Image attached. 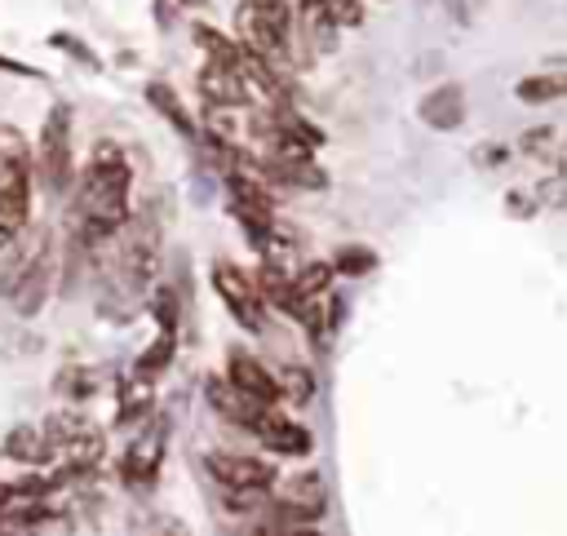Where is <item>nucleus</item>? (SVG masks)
I'll return each instance as SVG.
<instances>
[{
    "mask_svg": "<svg viewBox=\"0 0 567 536\" xmlns=\"http://www.w3.org/2000/svg\"><path fill=\"white\" fill-rule=\"evenodd\" d=\"M31 146L18 128H0V248L13 244L31 217Z\"/></svg>",
    "mask_w": 567,
    "mask_h": 536,
    "instance_id": "nucleus-2",
    "label": "nucleus"
},
{
    "mask_svg": "<svg viewBox=\"0 0 567 536\" xmlns=\"http://www.w3.org/2000/svg\"><path fill=\"white\" fill-rule=\"evenodd\" d=\"M226 377L239 385V390H248L252 399H261V403H279V385H275V372L257 359V354H248V350H230V359H226Z\"/></svg>",
    "mask_w": 567,
    "mask_h": 536,
    "instance_id": "nucleus-9",
    "label": "nucleus"
},
{
    "mask_svg": "<svg viewBox=\"0 0 567 536\" xmlns=\"http://www.w3.org/2000/svg\"><path fill=\"white\" fill-rule=\"evenodd\" d=\"M128 186H133V173L120 146L97 142L80 177V195H75V217H80L84 239H106L128 221Z\"/></svg>",
    "mask_w": 567,
    "mask_h": 536,
    "instance_id": "nucleus-1",
    "label": "nucleus"
},
{
    "mask_svg": "<svg viewBox=\"0 0 567 536\" xmlns=\"http://www.w3.org/2000/svg\"><path fill=\"white\" fill-rule=\"evenodd\" d=\"M279 40H288L292 44V9H288V0H244Z\"/></svg>",
    "mask_w": 567,
    "mask_h": 536,
    "instance_id": "nucleus-20",
    "label": "nucleus"
},
{
    "mask_svg": "<svg viewBox=\"0 0 567 536\" xmlns=\"http://www.w3.org/2000/svg\"><path fill=\"white\" fill-rule=\"evenodd\" d=\"M213 288L221 297V306L235 315V323H244L248 332H261L266 328V297L257 288V279L248 270H239L235 261H213Z\"/></svg>",
    "mask_w": 567,
    "mask_h": 536,
    "instance_id": "nucleus-4",
    "label": "nucleus"
},
{
    "mask_svg": "<svg viewBox=\"0 0 567 536\" xmlns=\"http://www.w3.org/2000/svg\"><path fill=\"white\" fill-rule=\"evenodd\" d=\"M40 177L49 195H66L71 186V106L53 102L40 128Z\"/></svg>",
    "mask_w": 567,
    "mask_h": 536,
    "instance_id": "nucleus-3",
    "label": "nucleus"
},
{
    "mask_svg": "<svg viewBox=\"0 0 567 536\" xmlns=\"http://www.w3.org/2000/svg\"><path fill=\"white\" fill-rule=\"evenodd\" d=\"M164 439H168V425L164 421H151V430L128 447L124 456V478L128 483H151L155 470H159V456H164Z\"/></svg>",
    "mask_w": 567,
    "mask_h": 536,
    "instance_id": "nucleus-10",
    "label": "nucleus"
},
{
    "mask_svg": "<svg viewBox=\"0 0 567 536\" xmlns=\"http://www.w3.org/2000/svg\"><path fill=\"white\" fill-rule=\"evenodd\" d=\"M328 505V487L319 474H297L279 487V505L270 514V523H261V532H297L306 523H315Z\"/></svg>",
    "mask_w": 567,
    "mask_h": 536,
    "instance_id": "nucleus-5",
    "label": "nucleus"
},
{
    "mask_svg": "<svg viewBox=\"0 0 567 536\" xmlns=\"http://www.w3.org/2000/svg\"><path fill=\"white\" fill-rule=\"evenodd\" d=\"M155 257H159V235H155V226L146 221H137V230L124 239V275H128V284H146L151 279V270H155Z\"/></svg>",
    "mask_w": 567,
    "mask_h": 536,
    "instance_id": "nucleus-12",
    "label": "nucleus"
},
{
    "mask_svg": "<svg viewBox=\"0 0 567 536\" xmlns=\"http://www.w3.org/2000/svg\"><path fill=\"white\" fill-rule=\"evenodd\" d=\"M275 385H279V403H310L315 399V372L301 363H284L275 372Z\"/></svg>",
    "mask_w": 567,
    "mask_h": 536,
    "instance_id": "nucleus-16",
    "label": "nucleus"
},
{
    "mask_svg": "<svg viewBox=\"0 0 567 536\" xmlns=\"http://www.w3.org/2000/svg\"><path fill=\"white\" fill-rule=\"evenodd\" d=\"M297 22H301L306 40L319 44V49H328L337 40V22H332L328 0H297Z\"/></svg>",
    "mask_w": 567,
    "mask_h": 536,
    "instance_id": "nucleus-14",
    "label": "nucleus"
},
{
    "mask_svg": "<svg viewBox=\"0 0 567 536\" xmlns=\"http://www.w3.org/2000/svg\"><path fill=\"white\" fill-rule=\"evenodd\" d=\"M204 399H208V408H213L217 416H226L230 425H244V430H252V425L266 416V408H270V403L252 399L248 390H239L230 377H208Z\"/></svg>",
    "mask_w": 567,
    "mask_h": 536,
    "instance_id": "nucleus-7",
    "label": "nucleus"
},
{
    "mask_svg": "<svg viewBox=\"0 0 567 536\" xmlns=\"http://www.w3.org/2000/svg\"><path fill=\"white\" fill-rule=\"evenodd\" d=\"M372 266H377V257L368 248H341L337 252V270H346V275H359V270H372Z\"/></svg>",
    "mask_w": 567,
    "mask_h": 536,
    "instance_id": "nucleus-21",
    "label": "nucleus"
},
{
    "mask_svg": "<svg viewBox=\"0 0 567 536\" xmlns=\"http://www.w3.org/2000/svg\"><path fill=\"white\" fill-rule=\"evenodd\" d=\"M208 474L226 487V492H235V496H261V492H270V483H275V465L270 461H261V456H248V452H226V447H217V452H208Z\"/></svg>",
    "mask_w": 567,
    "mask_h": 536,
    "instance_id": "nucleus-6",
    "label": "nucleus"
},
{
    "mask_svg": "<svg viewBox=\"0 0 567 536\" xmlns=\"http://www.w3.org/2000/svg\"><path fill=\"white\" fill-rule=\"evenodd\" d=\"M328 9H332L337 27H359L363 22V4L359 0H328Z\"/></svg>",
    "mask_w": 567,
    "mask_h": 536,
    "instance_id": "nucleus-22",
    "label": "nucleus"
},
{
    "mask_svg": "<svg viewBox=\"0 0 567 536\" xmlns=\"http://www.w3.org/2000/svg\"><path fill=\"white\" fill-rule=\"evenodd\" d=\"M4 452L22 465H49V430H35V425H18L9 439H4Z\"/></svg>",
    "mask_w": 567,
    "mask_h": 536,
    "instance_id": "nucleus-15",
    "label": "nucleus"
},
{
    "mask_svg": "<svg viewBox=\"0 0 567 536\" xmlns=\"http://www.w3.org/2000/svg\"><path fill=\"white\" fill-rule=\"evenodd\" d=\"M195 44L213 58V62H221V66H235L239 71V40H226L221 31H213V27H195Z\"/></svg>",
    "mask_w": 567,
    "mask_h": 536,
    "instance_id": "nucleus-19",
    "label": "nucleus"
},
{
    "mask_svg": "<svg viewBox=\"0 0 567 536\" xmlns=\"http://www.w3.org/2000/svg\"><path fill=\"white\" fill-rule=\"evenodd\" d=\"M0 71H13V75H31V66H22V62H13V58H0Z\"/></svg>",
    "mask_w": 567,
    "mask_h": 536,
    "instance_id": "nucleus-23",
    "label": "nucleus"
},
{
    "mask_svg": "<svg viewBox=\"0 0 567 536\" xmlns=\"http://www.w3.org/2000/svg\"><path fill=\"white\" fill-rule=\"evenodd\" d=\"M421 120L430 128H456L465 120V93L461 84H439L425 102H421Z\"/></svg>",
    "mask_w": 567,
    "mask_h": 536,
    "instance_id": "nucleus-13",
    "label": "nucleus"
},
{
    "mask_svg": "<svg viewBox=\"0 0 567 536\" xmlns=\"http://www.w3.org/2000/svg\"><path fill=\"white\" fill-rule=\"evenodd\" d=\"M563 89H567V80H563V71H549V75H527V80H518V102H527V106H545V102H554V97H563Z\"/></svg>",
    "mask_w": 567,
    "mask_h": 536,
    "instance_id": "nucleus-18",
    "label": "nucleus"
},
{
    "mask_svg": "<svg viewBox=\"0 0 567 536\" xmlns=\"http://www.w3.org/2000/svg\"><path fill=\"white\" fill-rule=\"evenodd\" d=\"M146 97H151V106H155V111H159V115H164L182 137H195V133H199V128H195V120L182 111V102L173 97V89H168V84H146Z\"/></svg>",
    "mask_w": 567,
    "mask_h": 536,
    "instance_id": "nucleus-17",
    "label": "nucleus"
},
{
    "mask_svg": "<svg viewBox=\"0 0 567 536\" xmlns=\"http://www.w3.org/2000/svg\"><path fill=\"white\" fill-rule=\"evenodd\" d=\"M4 501H9V492H4V487H0V509H4Z\"/></svg>",
    "mask_w": 567,
    "mask_h": 536,
    "instance_id": "nucleus-24",
    "label": "nucleus"
},
{
    "mask_svg": "<svg viewBox=\"0 0 567 536\" xmlns=\"http://www.w3.org/2000/svg\"><path fill=\"white\" fill-rule=\"evenodd\" d=\"M252 434L266 443V452H279V456H306L310 452V430L297 425L292 416H279L275 408H266V416L252 425Z\"/></svg>",
    "mask_w": 567,
    "mask_h": 536,
    "instance_id": "nucleus-8",
    "label": "nucleus"
},
{
    "mask_svg": "<svg viewBox=\"0 0 567 536\" xmlns=\"http://www.w3.org/2000/svg\"><path fill=\"white\" fill-rule=\"evenodd\" d=\"M199 93H204V102H213V106H244V102H248V80H244L235 66L208 62V66L199 71Z\"/></svg>",
    "mask_w": 567,
    "mask_h": 536,
    "instance_id": "nucleus-11",
    "label": "nucleus"
}]
</instances>
